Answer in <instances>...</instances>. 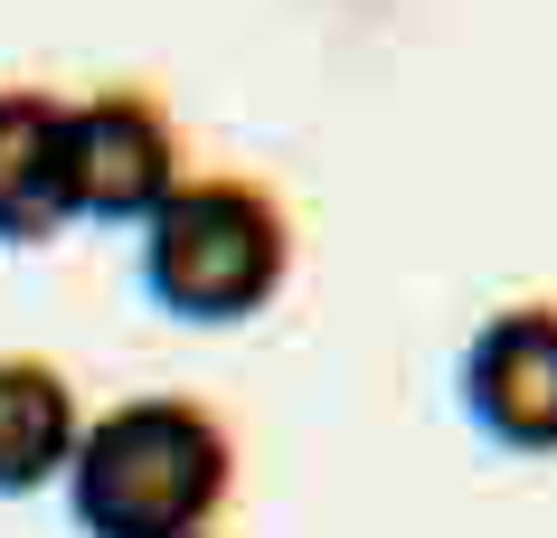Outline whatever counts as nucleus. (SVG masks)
Listing matches in <instances>:
<instances>
[{"mask_svg":"<svg viewBox=\"0 0 557 538\" xmlns=\"http://www.w3.org/2000/svg\"><path fill=\"white\" fill-rule=\"evenodd\" d=\"M86 435L76 378L48 350H0V501H20L38 481L66 473V453Z\"/></svg>","mask_w":557,"mask_h":538,"instance_id":"nucleus-6","label":"nucleus"},{"mask_svg":"<svg viewBox=\"0 0 557 538\" xmlns=\"http://www.w3.org/2000/svg\"><path fill=\"white\" fill-rule=\"evenodd\" d=\"M180 171H189L180 114L151 86L114 76V86L66 95V199H76V217L143 227V217L180 189Z\"/></svg>","mask_w":557,"mask_h":538,"instance_id":"nucleus-3","label":"nucleus"},{"mask_svg":"<svg viewBox=\"0 0 557 538\" xmlns=\"http://www.w3.org/2000/svg\"><path fill=\"white\" fill-rule=\"evenodd\" d=\"M189 538H208V529H189Z\"/></svg>","mask_w":557,"mask_h":538,"instance_id":"nucleus-7","label":"nucleus"},{"mask_svg":"<svg viewBox=\"0 0 557 538\" xmlns=\"http://www.w3.org/2000/svg\"><path fill=\"white\" fill-rule=\"evenodd\" d=\"M58 481L86 538H189L236 491V425L189 388L123 397L86 416Z\"/></svg>","mask_w":557,"mask_h":538,"instance_id":"nucleus-1","label":"nucleus"},{"mask_svg":"<svg viewBox=\"0 0 557 538\" xmlns=\"http://www.w3.org/2000/svg\"><path fill=\"white\" fill-rule=\"evenodd\" d=\"M133 265H143L151 312H171V322H256L294 274V209L256 171H180V189L143 217Z\"/></svg>","mask_w":557,"mask_h":538,"instance_id":"nucleus-2","label":"nucleus"},{"mask_svg":"<svg viewBox=\"0 0 557 538\" xmlns=\"http://www.w3.org/2000/svg\"><path fill=\"white\" fill-rule=\"evenodd\" d=\"M454 397L482 445L557 453V293H520L482 312L454 359Z\"/></svg>","mask_w":557,"mask_h":538,"instance_id":"nucleus-4","label":"nucleus"},{"mask_svg":"<svg viewBox=\"0 0 557 538\" xmlns=\"http://www.w3.org/2000/svg\"><path fill=\"white\" fill-rule=\"evenodd\" d=\"M76 227L66 199V95L58 86H0V246H48Z\"/></svg>","mask_w":557,"mask_h":538,"instance_id":"nucleus-5","label":"nucleus"}]
</instances>
